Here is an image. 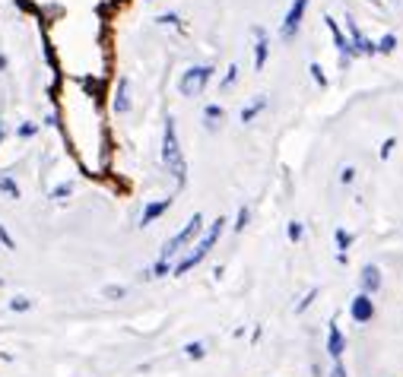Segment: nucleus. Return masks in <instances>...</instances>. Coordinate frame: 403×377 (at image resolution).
<instances>
[{"instance_id":"1","label":"nucleus","mask_w":403,"mask_h":377,"mask_svg":"<svg viewBox=\"0 0 403 377\" xmlns=\"http://www.w3.org/2000/svg\"><path fill=\"white\" fill-rule=\"evenodd\" d=\"M162 162H166L168 174L175 178V184L185 187L187 181V162L181 155V146H178V130H175V117L166 121V136H162Z\"/></svg>"},{"instance_id":"2","label":"nucleus","mask_w":403,"mask_h":377,"mask_svg":"<svg viewBox=\"0 0 403 377\" xmlns=\"http://www.w3.org/2000/svg\"><path fill=\"white\" fill-rule=\"evenodd\" d=\"M223 225H225L223 219H216V222L210 225V231H206V235L200 238V244H197V248H194L191 254L185 257V260H178V267H175V276H185L187 269H194L200 260H204L206 254H210V250H213V244H216V241H219V235H223Z\"/></svg>"},{"instance_id":"3","label":"nucleus","mask_w":403,"mask_h":377,"mask_svg":"<svg viewBox=\"0 0 403 377\" xmlns=\"http://www.w3.org/2000/svg\"><path fill=\"white\" fill-rule=\"evenodd\" d=\"M200 229H204V216H200V212H194V216L187 219V225H185V229H181L175 238H168V241H166V248H162L159 260H162V263H168L175 254H178L181 248H185L187 241H191V238H197V235H200Z\"/></svg>"},{"instance_id":"4","label":"nucleus","mask_w":403,"mask_h":377,"mask_svg":"<svg viewBox=\"0 0 403 377\" xmlns=\"http://www.w3.org/2000/svg\"><path fill=\"white\" fill-rule=\"evenodd\" d=\"M213 79V67H191V70L181 77V83H178V89H181V96L185 98H194V96H200L204 92V86Z\"/></svg>"},{"instance_id":"5","label":"nucleus","mask_w":403,"mask_h":377,"mask_svg":"<svg viewBox=\"0 0 403 377\" xmlns=\"http://www.w3.org/2000/svg\"><path fill=\"white\" fill-rule=\"evenodd\" d=\"M349 314L356 324H371V317H375V301H371V295H356L349 305Z\"/></svg>"},{"instance_id":"6","label":"nucleus","mask_w":403,"mask_h":377,"mask_svg":"<svg viewBox=\"0 0 403 377\" xmlns=\"http://www.w3.org/2000/svg\"><path fill=\"white\" fill-rule=\"evenodd\" d=\"M305 7H308V0H292V7H289L286 13V23H283V39H292L295 29L302 26V16H305Z\"/></svg>"},{"instance_id":"7","label":"nucleus","mask_w":403,"mask_h":377,"mask_svg":"<svg viewBox=\"0 0 403 377\" xmlns=\"http://www.w3.org/2000/svg\"><path fill=\"white\" fill-rule=\"evenodd\" d=\"M327 352H330V358H343L346 352V339H343V330H340L337 324H330V330H327Z\"/></svg>"},{"instance_id":"8","label":"nucleus","mask_w":403,"mask_h":377,"mask_svg":"<svg viewBox=\"0 0 403 377\" xmlns=\"http://www.w3.org/2000/svg\"><path fill=\"white\" fill-rule=\"evenodd\" d=\"M378 288H381V269H378L375 263H368V267H362V292L375 295Z\"/></svg>"},{"instance_id":"9","label":"nucleus","mask_w":403,"mask_h":377,"mask_svg":"<svg viewBox=\"0 0 403 377\" xmlns=\"http://www.w3.org/2000/svg\"><path fill=\"white\" fill-rule=\"evenodd\" d=\"M168 206H172V200H159V203H149L147 210H143V216H140V225H143V229H147V225H153L156 219H159L162 212L168 210Z\"/></svg>"},{"instance_id":"10","label":"nucleus","mask_w":403,"mask_h":377,"mask_svg":"<svg viewBox=\"0 0 403 377\" xmlns=\"http://www.w3.org/2000/svg\"><path fill=\"white\" fill-rule=\"evenodd\" d=\"M130 108V98H128V79H121L118 83V96H115V111L118 115H128Z\"/></svg>"},{"instance_id":"11","label":"nucleus","mask_w":403,"mask_h":377,"mask_svg":"<svg viewBox=\"0 0 403 377\" xmlns=\"http://www.w3.org/2000/svg\"><path fill=\"white\" fill-rule=\"evenodd\" d=\"M264 64H267V41H264V32L257 29V54H254V67L261 70Z\"/></svg>"},{"instance_id":"12","label":"nucleus","mask_w":403,"mask_h":377,"mask_svg":"<svg viewBox=\"0 0 403 377\" xmlns=\"http://www.w3.org/2000/svg\"><path fill=\"white\" fill-rule=\"evenodd\" d=\"M223 115L225 111L219 108V105H206V111H204V121H206V127H216V121H223Z\"/></svg>"},{"instance_id":"13","label":"nucleus","mask_w":403,"mask_h":377,"mask_svg":"<svg viewBox=\"0 0 403 377\" xmlns=\"http://www.w3.org/2000/svg\"><path fill=\"white\" fill-rule=\"evenodd\" d=\"M0 191L7 193V197H20V187H16V181L13 178H7V174H0Z\"/></svg>"},{"instance_id":"14","label":"nucleus","mask_w":403,"mask_h":377,"mask_svg":"<svg viewBox=\"0 0 403 377\" xmlns=\"http://www.w3.org/2000/svg\"><path fill=\"white\" fill-rule=\"evenodd\" d=\"M185 355L197 362V358H204V355H206V345H204V343H187V345H185Z\"/></svg>"},{"instance_id":"15","label":"nucleus","mask_w":403,"mask_h":377,"mask_svg":"<svg viewBox=\"0 0 403 377\" xmlns=\"http://www.w3.org/2000/svg\"><path fill=\"white\" fill-rule=\"evenodd\" d=\"M264 105H267V102H264V98H254V102H251V105H248V108H244V111H242V121H244V124H248V121H251V117H254V115H257V111H264Z\"/></svg>"},{"instance_id":"16","label":"nucleus","mask_w":403,"mask_h":377,"mask_svg":"<svg viewBox=\"0 0 403 377\" xmlns=\"http://www.w3.org/2000/svg\"><path fill=\"white\" fill-rule=\"evenodd\" d=\"M32 307V301L26 298V295H16L13 301H10V311H16V314H23V311H29Z\"/></svg>"},{"instance_id":"17","label":"nucleus","mask_w":403,"mask_h":377,"mask_svg":"<svg viewBox=\"0 0 403 377\" xmlns=\"http://www.w3.org/2000/svg\"><path fill=\"white\" fill-rule=\"evenodd\" d=\"M128 295V288H121V286H108L105 288V298H124Z\"/></svg>"},{"instance_id":"18","label":"nucleus","mask_w":403,"mask_h":377,"mask_svg":"<svg viewBox=\"0 0 403 377\" xmlns=\"http://www.w3.org/2000/svg\"><path fill=\"white\" fill-rule=\"evenodd\" d=\"M394 45H397V39H394V35H384V39H381V45H378V51H394Z\"/></svg>"},{"instance_id":"19","label":"nucleus","mask_w":403,"mask_h":377,"mask_svg":"<svg viewBox=\"0 0 403 377\" xmlns=\"http://www.w3.org/2000/svg\"><path fill=\"white\" fill-rule=\"evenodd\" d=\"M0 241H4V248H10V250L16 248V244H13V238H10V231L4 229V225H0Z\"/></svg>"},{"instance_id":"20","label":"nucleus","mask_w":403,"mask_h":377,"mask_svg":"<svg viewBox=\"0 0 403 377\" xmlns=\"http://www.w3.org/2000/svg\"><path fill=\"white\" fill-rule=\"evenodd\" d=\"M302 231H305V229H302L299 222H292V225H289V238H292V241H299V238H302Z\"/></svg>"},{"instance_id":"21","label":"nucleus","mask_w":403,"mask_h":377,"mask_svg":"<svg viewBox=\"0 0 403 377\" xmlns=\"http://www.w3.org/2000/svg\"><path fill=\"white\" fill-rule=\"evenodd\" d=\"M244 222H248V210L242 206V210H238V225H235V231H242V229H244Z\"/></svg>"},{"instance_id":"22","label":"nucleus","mask_w":403,"mask_h":377,"mask_svg":"<svg viewBox=\"0 0 403 377\" xmlns=\"http://www.w3.org/2000/svg\"><path fill=\"white\" fill-rule=\"evenodd\" d=\"M314 295H318V292H314V288H311V292L305 295V301H299V307H295V311H305V307H308V305H311V301H314Z\"/></svg>"},{"instance_id":"23","label":"nucleus","mask_w":403,"mask_h":377,"mask_svg":"<svg viewBox=\"0 0 403 377\" xmlns=\"http://www.w3.org/2000/svg\"><path fill=\"white\" fill-rule=\"evenodd\" d=\"M349 241H352V238L346 235V231H337V244H340V248H349Z\"/></svg>"},{"instance_id":"24","label":"nucleus","mask_w":403,"mask_h":377,"mask_svg":"<svg viewBox=\"0 0 403 377\" xmlns=\"http://www.w3.org/2000/svg\"><path fill=\"white\" fill-rule=\"evenodd\" d=\"M235 73H238V67H229V73H225L223 86H232V83H235Z\"/></svg>"},{"instance_id":"25","label":"nucleus","mask_w":403,"mask_h":377,"mask_svg":"<svg viewBox=\"0 0 403 377\" xmlns=\"http://www.w3.org/2000/svg\"><path fill=\"white\" fill-rule=\"evenodd\" d=\"M35 130H39V127H35V124H23V127H20V136H32Z\"/></svg>"},{"instance_id":"26","label":"nucleus","mask_w":403,"mask_h":377,"mask_svg":"<svg viewBox=\"0 0 403 377\" xmlns=\"http://www.w3.org/2000/svg\"><path fill=\"white\" fill-rule=\"evenodd\" d=\"M159 23H162V26H175V23H178V16H175V13H168V16H159Z\"/></svg>"},{"instance_id":"27","label":"nucleus","mask_w":403,"mask_h":377,"mask_svg":"<svg viewBox=\"0 0 403 377\" xmlns=\"http://www.w3.org/2000/svg\"><path fill=\"white\" fill-rule=\"evenodd\" d=\"M330 377H346V368H343V364H333V371H330Z\"/></svg>"},{"instance_id":"28","label":"nucleus","mask_w":403,"mask_h":377,"mask_svg":"<svg viewBox=\"0 0 403 377\" xmlns=\"http://www.w3.org/2000/svg\"><path fill=\"white\" fill-rule=\"evenodd\" d=\"M340 178H343V184H349V181L356 178V172H352V168H343V174H340Z\"/></svg>"},{"instance_id":"29","label":"nucleus","mask_w":403,"mask_h":377,"mask_svg":"<svg viewBox=\"0 0 403 377\" xmlns=\"http://www.w3.org/2000/svg\"><path fill=\"white\" fill-rule=\"evenodd\" d=\"M67 193H70V184H61L58 191H54V197H67Z\"/></svg>"},{"instance_id":"30","label":"nucleus","mask_w":403,"mask_h":377,"mask_svg":"<svg viewBox=\"0 0 403 377\" xmlns=\"http://www.w3.org/2000/svg\"><path fill=\"white\" fill-rule=\"evenodd\" d=\"M311 73H314V79H318V83H321V86H324V77H321V67H318V64H314V67H311Z\"/></svg>"},{"instance_id":"31","label":"nucleus","mask_w":403,"mask_h":377,"mask_svg":"<svg viewBox=\"0 0 403 377\" xmlns=\"http://www.w3.org/2000/svg\"><path fill=\"white\" fill-rule=\"evenodd\" d=\"M0 140H4V124H0Z\"/></svg>"},{"instance_id":"32","label":"nucleus","mask_w":403,"mask_h":377,"mask_svg":"<svg viewBox=\"0 0 403 377\" xmlns=\"http://www.w3.org/2000/svg\"><path fill=\"white\" fill-rule=\"evenodd\" d=\"M0 286H4V279H0Z\"/></svg>"}]
</instances>
